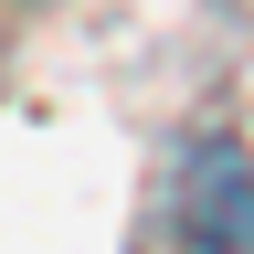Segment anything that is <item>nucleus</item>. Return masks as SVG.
I'll return each mask as SVG.
<instances>
[{"label":"nucleus","mask_w":254,"mask_h":254,"mask_svg":"<svg viewBox=\"0 0 254 254\" xmlns=\"http://www.w3.org/2000/svg\"><path fill=\"white\" fill-rule=\"evenodd\" d=\"M170 233L190 254H254V159H244V138H190L180 148Z\"/></svg>","instance_id":"1"}]
</instances>
